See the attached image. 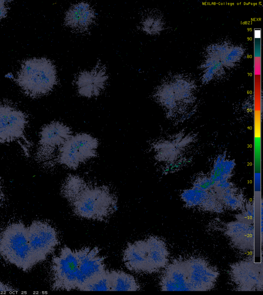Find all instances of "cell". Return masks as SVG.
I'll return each instance as SVG.
<instances>
[{
    "label": "cell",
    "mask_w": 263,
    "mask_h": 295,
    "mask_svg": "<svg viewBox=\"0 0 263 295\" xmlns=\"http://www.w3.org/2000/svg\"><path fill=\"white\" fill-rule=\"evenodd\" d=\"M61 193L80 218L105 222L117 210V198L109 187L78 175H70L65 179Z\"/></svg>",
    "instance_id": "1"
},
{
    "label": "cell",
    "mask_w": 263,
    "mask_h": 295,
    "mask_svg": "<svg viewBox=\"0 0 263 295\" xmlns=\"http://www.w3.org/2000/svg\"><path fill=\"white\" fill-rule=\"evenodd\" d=\"M15 81L26 95L33 98L42 96L57 83L55 67L45 57L27 59L22 62Z\"/></svg>",
    "instance_id": "2"
},
{
    "label": "cell",
    "mask_w": 263,
    "mask_h": 295,
    "mask_svg": "<svg viewBox=\"0 0 263 295\" xmlns=\"http://www.w3.org/2000/svg\"><path fill=\"white\" fill-rule=\"evenodd\" d=\"M0 256L24 271L30 270L36 264L29 245L27 228L23 222L11 223L2 231Z\"/></svg>",
    "instance_id": "3"
},
{
    "label": "cell",
    "mask_w": 263,
    "mask_h": 295,
    "mask_svg": "<svg viewBox=\"0 0 263 295\" xmlns=\"http://www.w3.org/2000/svg\"><path fill=\"white\" fill-rule=\"evenodd\" d=\"M98 142L86 133H79L70 137L59 149L54 160L64 166L76 169L86 161L97 156Z\"/></svg>",
    "instance_id": "4"
},
{
    "label": "cell",
    "mask_w": 263,
    "mask_h": 295,
    "mask_svg": "<svg viewBox=\"0 0 263 295\" xmlns=\"http://www.w3.org/2000/svg\"><path fill=\"white\" fill-rule=\"evenodd\" d=\"M51 289L53 290L77 289L78 258L77 250L67 246L52 257L51 264Z\"/></svg>",
    "instance_id": "5"
},
{
    "label": "cell",
    "mask_w": 263,
    "mask_h": 295,
    "mask_svg": "<svg viewBox=\"0 0 263 295\" xmlns=\"http://www.w3.org/2000/svg\"><path fill=\"white\" fill-rule=\"evenodd\" d=\"M30 249L36 264L44 261L59 244L58 233L49 223L40 220L27 226Z\"/></svg>",
    "instance_id": "6"
},
{
    "label": "cell",
    "mask_w": 263,
    "mask_h": 295,
    "mask_svg": "<svg viewBox=\"0 0 263 295\" xmlns=\"http://www.w3.org/2000/svg\"><path fill=\"white\" fill-rule=\"evenodd\" d=\"M70 128L59 121L45 125L40 134L37 157L41 162L54 163L59 149L70 137Z\"/></svg>",
    "instance_id": "7"
},
{
    "label": "cell",
    "mask_w": 263,
    "mask_h": 295,
    "mask_svg": "<svg viewBox=\"0 0 263 295\" xmlns=\"http://www.w3.org/2000/svg\"><path fill=\"white\" fill-rule=\"evenodd\" d=\"M229 275L236 290L261 291L263 286L261 263L253 260H243L233 263L230 266Z\"/></svg>",
    "instance_id": "8"
},
{
    "label": "cell",
    "mask_w": 263,
    "mask_h": 295,
    "mask_svg": "<svg viewBox=\"0 0 263 295\" xmlns=\"http://www.w3.org/2000/svg\"><path fill=\"white\" fill-rule=\"evenodd\" d=\"M28 120L25 114L14 107L0 103V143L24 138Z\"/></svg>",
    "instance_id": "9"
},
{
    "label": "cell",
    "mask_w": 263,
    "mask_h": 295,
    "mask_svg": "<svg viewBox=\"0 0 263 295\" xmlns=\"http://www.w3.org/2000/svg\"><path fill=\"white\" fill-rule=\"evenodd\" d=\"M185 262L191 291H208L214 287L219 276L216 267L200 258H189Z\"/></svg>",
    "instance_id": "10"
},
{
    "label": "cell",
    "mask_w": 263,
    "mask_h": 295,
    "mask_svg": "<svg viewBox=\"0 0 263 295\" xmlns=\"http://www.w3.org/2000/svg\"><path fill=\"white\" fill-rule=\"evenodd\" d=\"M78 258L77 289L97 277L106 269L105 257L100 254L98 247H84L77 250Z\"/></svg>",
    "instance_id": "11"
},
{
    "label": "cell",
    "mask_w": 263,
    "mask_h": 295,
    "mask_svg": "<svg viewBox=\"0 0 263 295\" xmlns=\"http://www.w3.org/2000/svg\"><path fill=\"white\" fill-rule=\"evenodd\" d=\"M162 291H191L185 260H176L165 267L160 279Z\"/></svg>",
    "instance_id": "12"
},
{
    "label": "cell",
    "mask_w": 263,
    "mask_h": 295,
    "mask_svg": "<svg viewBox=\"0 0 263 295\" xmlns=\"http://www.w3.org/2000/svg\"><path fill=\"white\" fill-rule=\"evenodd\" d=\"M224 234L237 249L250 251L254 248V229L252 224L239 221L226 223Z\"/></svg>",
    "instance_id": "13"
},
{
    "label": "cell",
    "mask_w": 263,
    "mask_h": 295,
    "mask_svg": "<svg viewBox=\"0 0 263 295\" xmlns=\"http://www.w3.org/2000/svg\"><path fill=\"white\" fill-rule=\"evenodd\" d=\"M105 70L97 66L91 71L81 72L76 79L79 94L86 97L97 96L105 88L107 80Z\"/></svg>",
    "instance_id": "14"
},
{
    "label": "cell",
    "mask_w": 263,
    "mask_h": 295,
    "mask_svg": "<svg viewBox=\"0 0 263 295\" xmlns=\"http://www.w3.org/2000/svg\"><path fill=\"white\" fill-rule=\"evenodd\" d=\"M182 198L190 207L212 213L220 214L224 212V208L215 194L206 191L196 188L186 190L182 193Z\"/></svg>",
    "instance_id": "15"
},
{
    "label": "cell",
    "mask_w": 263,
    "mask_h": 295,
    "mask_svg": "<svg viewBox=\"0 0 263 295\" xmlns=\"http://www.w3.org/2000/svg\"><path fill=\"white\" fill-rule=\"evenodd\" d=\"M95 14L92 8L87 3L81 2L72 5L67 11L65 24L77 32H85L92 25Z\"/></svg>",
    "instance_id": "16"
},
{
    "label": "cell",
    "mask_w": 263,
    "mask_h": 295,
    "mask_svg": "<svg viewBox=\"0 0 263 295\" xmlns=\"http://www.w3.org/2000/svg\"><path fill=\"white\" fill-rule=\"evenodd\" d=\"M148 267V273L159 271L165 268L168 261V251L164 241L157 236H150L144 240Z\"/></svg>",
    "instance_id": "17"
},
{
    "label": "cell",
    "mask_w": 263,
    "mask_h": 295,
    "mask_svg": "<svg viewBox=\"0 0 263 295\" xmlns=\"http://www.w3.org/2000/svg\"><path fill=\"white\" fill-rule=\"evenodd\" d=\"M123 261L127 269L131 271L148 273L144 240L129 243L124 250Z\"/></svg>",
    "instance_id": "18"
},
{
    "label": "cell",
    "mask_w": 263,
    "mask_h": 295,
    "mask_svg": "<svg viewBox=\"0 0 263 295\" xmlns=\"http://www.w3.org/2000/svg\"><path fill=\"white\" fill-rule=\"evenodd\" d=\"M215 196L223 207L232 210L241 209L244 205L242 195L236 192L230 183L226 181L217 182L214 184Z\"/></svg>",
    "instance_id": "19"
},
{
    "label": "cell",
    "mask_w": 263,
    "mask_h": 295,
    "mask_svg": "<svg viewBox=\"0 0 263 295\" xmlns=\"http://www.w3.org/2000/svg\"><path fill=\"white\" fill-rule=\"evenodd\" d=\"M110 291H137L140 285L132 275L121 270L109 271Z\"/></svg>",
    "instance_id": "20"
},
{
    "label": "cell",
    "mask_w": 263,
    "mask_h": 295,
    "mask_svg": "<svg viewBox=\"0 0 263 295\" xmlns=\"http://www.w3.org/2000/svg\"><path fill=\"white\" fill-rule=\"evenodd\" d=\"M81 291H110L109 270L103 273L85 283Z\"/></svg>",
    "instance_id": "21"
},
{
    "label": "cell",
    "mask_w": 263,
    "mask_h": 295,
    "mask_svg": "<svg viewBox=\"0 0 263 295\" xmlns=\"http://www.w3.org/2000/svg\"><path fill=\"white\" fill-rule=\"evenodd\" d=\"M242 212L236 215L238 221L252 224L254 222V212L253 205L249 204L241 209Z\"/></svg>",
    "instance_id": "22"
},
{
    "label": "cell",
    "mask_w": 263,
    "mask_h": 295,
    "mask_svg": "<svg viewBox=\"0 0 263 295\" xmlns=\"http://www.w3.org/2000/svg\"><path fill=\"white\" fill-rule=\"evenodd\" d=\"M18 289L14 288L12 286L0 281L1 292H16Z\"/></svg>",
    "instance_id": "23"
},
{
    "label": "cell",
    "mask_w": 263,
    "mask_h": 295,
    "mask_svg": "<svg viewBox=\"0 0 263 295\" xmlns=\"http://www.w3.org/2000/svg\"><path fill=\"white\" fill-rule=\"evenodd\" d=\"M6 2L5 1H0V20L7 15L8 8Z\"/></svg>",
    "instance_id": "24"
},
{
    "label": "cell",
    "mask_w": 263,
    "mask_h": 295,
    "mask_svg": "<svg viewBox=\"0 0 263 295\" xmlns=\"http://www.w3.org/2000/svg\"><path fill=\"white\" fill-rule=\"evenodd\" d=\"M3 196V194L2 192V186L1 184V177H0V200Z\"/></svg>",
    "instance_id": "25"
},
{
    "label": "cell",
    "mask_w": 263,
    "mask_h": 295,
    "mask_svg": "<svg viewBox=\"0 0 263 295\" xmlns=\"http://www.w3.org/2000/svg\"><path fill=\"white\" fill-rule=\"evenodd\" d=\"M5 77L9 78H13V76L12 74H11V73H8L7 75H5Z\"/></svg>",
    "instance_id": "26"
}]
</instances>
